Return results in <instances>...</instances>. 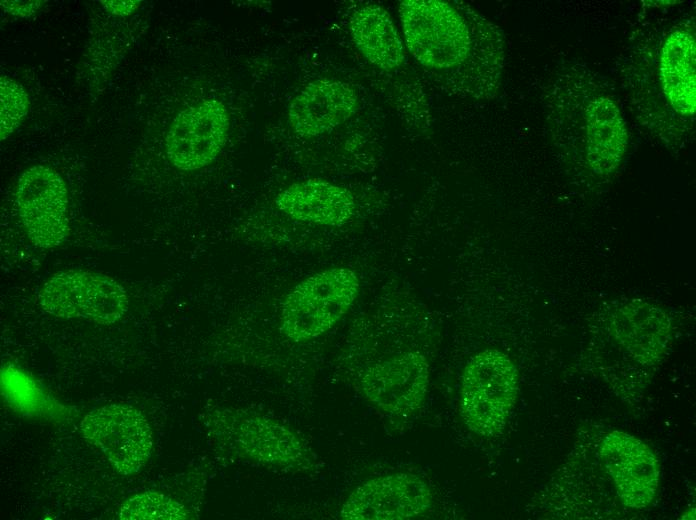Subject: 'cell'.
Instances as JSON below:
<instances>
[{
	"label": "cell",
	"instance_id": "52a82bcc",
	"mask_svg": "<svg viewBox=\"0 0 696 520\" xmlns=\"http://www.w3.org/2000/svg\"><path fill=\"white\" fill-rule=\"evenodd\" d=\"M38 302L48 314L61 319H86L113 324L127 312L125 289L102 273L71 269L51 275L41 286Z\"/></svg>",
	"mask_w": 696,
	"mask_h": 520
},
{
	"label": "cell",
	"instance_id": "603a6c76",
	"mask_svg": "<svg viewBox=\"0 0 696 520\" xmlns=\"http://www.w3.org/2000/svg\"><path fill=\"white\" fill-rule=\"evenodd\" d=\"M106 9L116 15H127L134 11L139 1H101Z\"/></svg>",
	"mask_w": 696,
	"mask_h": 520
},
{
	"label": "cell",
	"instance_id": "44dd1931",
	"mask_svg": "<svg viewBox=\"0 0 696 520\" xmlns=\"http://www.w3.org/2000/svg\"><path fill=\"white\" fill-rule=\"evenodd\" d=\"M0 138L5 140L21 124L29 110V96L17 81L0 78Z\"/></svg>",
	"mask_w": 696,
	"mask_h": 520
},
{
	"label": "cell",
	"instance_id": "3957f363",
	"mask_svg": "<svg viewBox=\"0 0 696 520\" xmlns=\"http://www.w3.org/2000/svg\"><path fill=\"white\" fill-rule=\"evenodd\" d=\"M201 423L215 448L230 458L286 472H307L315 457L291 428L269 416L235 407H212Z\"/></svg>",
	"mask_w": 696,
	"mask_h": 520
},
{
	"label": "cell",
	"instance_id": "8992f818",
	"mask_svg": "<svg viewBox=\"0 0 696 520\" xmlns=\"http://www.w3.org/2000/svg\"><path fill=\"white\" fill-rule=\"evenodd\" d=\"M519 373L511 358L498 349H485L464 367L459 411L467 428L494 437L505 428L516 403Z\"/></svg>",
	"mask_w": 696,
	"mask_h": 520
},
{
	"label": "cell",
	"instance_id": "7a4b0ae2",
	"mask_svg": "<svg viewBox=\"0 0 696 520\" xmlns=\"http://www.w3.org/2000/svg\"><path fill=\"white\" fill-rule=\"evenodd\" d=\"M545 121L553 143L576 154L599 178L614 174L628 147V129L606 80L588 65L564 60L544 92Z\"/></svg>",
	"mask_w": 696,
	"mask_h": 520
},
{
	"label": "cell",
	"instance_id": "30bf717a",
	"mask_svg": "<svg viewBox=\"0 0 696 520\" xmlns=\"http://www.w3.org/2000/svg\"><path fill=\"white\" fill-rule=\"evenodd\" d=\"M229 124L226 106L216 99H206L180 111L165 139L168 160L182 171L209 165L225 145Z\"/></svg>",
	"mask_w": 696,
	"mask_h": 520
},
{
	"label": "cell",
	"instance_id": "e0dca14e",
	"mask_svg": "<svg viewBox=\"0 0 696 520\" xmlns=\"http://www.w3.org/2000/svg\"><path fill=\"white\" fill-rule=\"evenodd\" d=\"M275 205L294 220L325 226L347 223L356 209L349 190L322 179L289 185L276 196Z\"/></svg>",
	"mask_w": 696,
	"mask_h": 520
},
{
	"label": "cell",
	"instance_id": "ba28073f",
	"mask_svg": "<svg viewBox=\"0 0 696 520\" xmlns=\"http://www.w3.org/2000/svg\"><path fill=\"white\" fill-rule=\"evenodd\" d=\"M80 430L121 475L137 473L151 457V427L146 417L132 406L110 404L96 408L81 421Z\"/></svg>",
	"mask_w": 696,
	"mask_h": 520
},
{
	"label": "cell",
	"instance_id": "7c38bea8",
	"mask_svg": "<svg viewBox=\"0 0 696 520\" xmlns=\"http://www.w3.org/2000/svg\"><path fill=\"white\" fill-rule=\"evenodd\" d=\"M429 377L426 357L408 351L369 366L360 377L359 387L364 398L381 411L408 416L424 403Z\"/></svg>",
	"mask_w": 696,
	"mask_h": 520
},
{
	"label": "cell",
	"instance_id": "5bb4252c",
	"mask_svg": "<svg viewBox=\"0 0 696 520\" xmlns=\"http://www.w3.org/2000/svg\"><path fill=\"white\" fill-rule=\"evenodd\" d=\"M358 108L354 89L339 80L317 79L305 86L291 101L288 118L302 137H316L346 122Z\"/></svg>",
	"mask_w": 696,
	"mask_h": 520
},
{
	"label": "cell",
	"instance_id": "8fae6325",
	"mask_svg": "<svg viewBox=\"0 0 696 520\" xmlns=\"http://www.w3.org/2000/svg\"><path fill=\"white\" fill-rule=\"evenodd\" d=\"M433 494L421 477L407 472L367 480L346 498L340 510L344 520H407L423 515Z\"/></svg>",
	"mask_w": 696,
	"mask_h": 520
},
{
	"label": "cell",
	"instance_id": "7402d4cb",
	"mask_svg": "<svg viewBox=\"0 0 696 520\" xmlns=\"http://www.w3.org/2000/svg\"><path fill=\"white\" fill-rule=\"evenodd\" d=\"M41 3L42 1H1V6L10 14L29 17L39 9Z\"/></svg>",
	"mask_w": 696,
	"mask_h": 520
},
{
	"label": "cell",
	"instance_id": "ac0fdd59",
	"mask_svg": "<svg viewBox=\"0 0 696 520\" xmlns=\"http://www.w3.org/2000/svg\"><path fill=\"white\" fill-rule=\"evenodd\" d=\"M353 42L374 66L391 71L405 60V50L389 13L380 5L367 4L357 9L349 21Z\"/></svg>",
	"mask_w": 696,
	"mask_h": 520
},
{
	"label": "cell",
	"instance_id": "9c48e42d",
	"mask_svg": "<svg viewBox=\"0 0 696 520\" xmlns=\"http://www.w3.org/2000/svg\"><path fill=\"white\" fill-rule=\"evenodd\" d=\"M15 202L35 246L52 249L66 240L70 232L68 190L57 171L44 165L26 169L17 181Z\"/></svg>",
	"mask_w": 696,
	"mask_h": 520
},
{
	"label": "cell",
	"instance_id": "4fadbf2b",
	"mask_svg": "<svg viewBox=\"0 0 696 520\" xmlns=\"http://www.w3.org/2000/svg\"><path fill=\"white\" fill-rule=\"evenodd\" d=\"M600 458L626 507L643 509L652 503L659 487L660 464L647 444L615 430L603 438Z\"/></svg>",
	"mask_w": 696,
	"mask_h": 520
},
{
	"label": "cell",
	"instance_id": "2e32d148",
	"mask_svg": "<svg viewBox=\"0 0 696 520\" xmlns=\"http://www.w3.org/2000/svg\"><path fill=\"white\" fill-rule=\"evenodd\" d=\"M609 327L614 341L643 365L658 362L670 340L671 323L667 314L640 300L617 308Z\"/></svg>",
	"mask_w": 696,
	"mask_h": 520
},
{
	"label": "cell",
	"instance_id": "d6986e66",
	"mask_svg": "<svg viewBox=\"0 0 696 520\" xmlns=\"http://www.w3.org/2000/svg\"><path fill=\"white\" fill-rule=\"evenodd\" d=\"M122 520H186L191 511L177 500L156 491H145L127 499L121 506Z\"/></svg>",
	"mask_w": 696,
	"mask_h": 520
},
{
	"label": "cell",
	"instance_id": "9a60e30c",
	"mask_svg": "<svg viewBox=\"0 0 696 520\" xmlns=\"http://www.w3.org/2000/svg\"><path fill=\"white\" fill-rule=\"evenodd\" d=\"M505 61V40L500 28L483 16L473 50L459 67L442 72L445 84L455 93L489 100L501 85Z\"/></svg>",
	"mask_w": 696,
	"mask_h": 520
},
{
	"label": "cell",
	"instance_id": "277c9868",
	"mask_svg": "<svg viewBox=\"0 0 696 520\" xmlns=\"http://www.w3.org/2000/svg\"><path fill=\"white\" fill-rule=\"evenodd\" d=\"M404 0L399 3L406 46L424 67L441 72L463 64L471 54L483 15L467 3Z\"/></svg>",
	"mask_w": 696,
	"mask_h": 520
},
{
	"label": "cell",
	"instance_id": "ffe728a7",
	"mask_svg": "<svg viewBox=\"0 0 696 520\" xmlns=\"http://www.w3.org/2000/svg\"><path fill=\"white\" fill-rule=\"evenodd\" d=\"M1 386L7 401L21 412L44 415L52 407L34 379L14 366L8 365L2 369Z\"/></svg>",
	"mask_w": 696,
	"mask_h": 520
},
{
	"label": "cell",
	"instance_id": "6da1fadb",
	"mask_svg": "<svg viewBox=\"0 0 696 520\" xmlns=\"http://www.w3.org/2000/svg\"><path fill=\"white\" fill-rule=\"evenodd\" d=\"M695 24L680 19L640 27L629 39L621 67L635 118L656 138L680 145L694 131Z\"/></svg>",
	"mask_w": 696,
	"mask_h": 520
},
{
	"label": "cell",
	"instance_id": "5b68a950",
	"mask_svg": "<svg viewBox=\"0 0 696 520\" xmlns=\"http://www.w3.org/2000/svg\"><path fill=\"white\" fill-rule=\"evenodd\" d=\"M360 290V280L349 267H332L298 282L284 297L280 331L293 342L321 336L349 311Z\"/></svg>",
	"mask_w": 696,
	"mask_h": 520
}]
</instances>
